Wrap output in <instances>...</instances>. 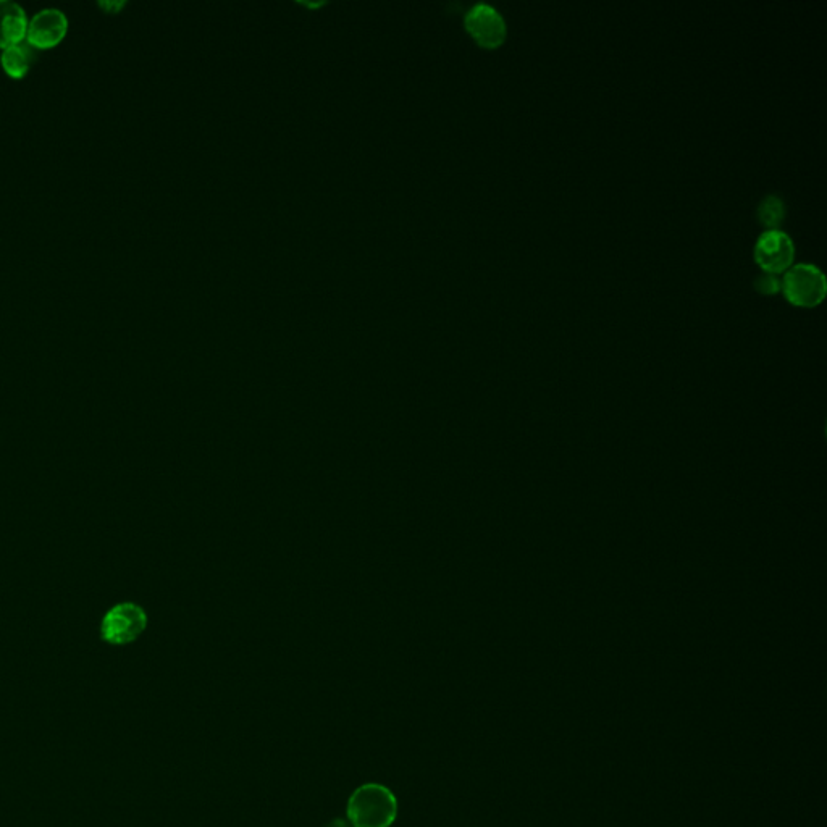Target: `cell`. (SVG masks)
Masks as SVG:
<instances>
[{"mask_svg": "<svg viewBox=\"0 0 827 827\" xmlns=\"http://www.w3.org/2000/svg\"><path fill=\"white\" fill-rule=\"evenodd\" d=\"M398 816V802L390 789L366 784L351 795L348 818L354 827H390Z\"/></svg>", "mask_w": 827, "mask_h": 827, "instance_id": "obj_1", "label": "cell"}, {"mask_svg": "<svg viewBox=\"0 0 827 827\" xmlns=\"http://www.w3.org/2000/svg\"><path fill=\"white\" fill-rule=\"evenodd\" d=\"M781 288L787 301L795 306H818L826 296V277L818 265H790L781 278Z\"/></svg>", "mask_w": 827, "mask_h": 827, "instance_id": "obj_2", "label": "cell"}, {"mask_svg": "<svg viewBox=\"0 0 827 827\" xmlns=\"http://www.w3.org/2000/svg\"><path fill=\"white\" fill-rule=\"evenodd\" d=\"M147 614L135 603H120L109 609L101 622V639L115 647H125L144 634Z\"/></svg>", "mask_w": 827, "mask_h": 827, "instance_id": "obj_3", "label": "cell"}, {"mask_svg": "<svg viewBox=\"0 0 827 827\" xmlns=\"http://www.w3.org/2000/svg\"><path fill=\"white\" fill-rule=\"evenodd\" d=\"M795 257L794 240L789 233L779 230H766L761 233L755 244V259L760 264L763 272L776 273L786 272Z\"/></svg>", "mask_w": 827, "mask_h": 827, "instance_id": "obj_4", "label": "cell"}, {"mask_svg": "<svg viewBox=\"0 0 827 827\" xmlns=\"http://www.w3.org/2000/svg\"><path fill=\"white\" fill-rule=\"evenodd\" d=\"M466 28L472 38L483 47H498L503 44L508 34V26L495 7L477 4L466 15Z\"/></svg>", "mask_w": 827, "mask_h": 827, "instance_id": "obj_5", "label": "cell"}, {"mask_svg": "<svg viewBox=\"0 0 827 827\" xmlns=\"http://www.w3.org/2000/svg\"><path fill=\"white\" fill-rule=\"evenodd\" d=\"M67 13L57 7H46L34 13L28 21L26 39L36 49L54 47L67 36Z\"/></svg>", "mask_w": 827, "mask_h": 827, "instance_id": "obj_6", "label": "cell"}, {"mask_svg": "<svg viewBox=\"0 0 827 827\" xmlns=\"http://www.w3.org/2000/svg\"><path fill=\"white\" fill-rule=\"evenodd\" d=\"M28 15L15 0H0V47L23 41L28 30Z\"/></svg>", "mask_w": 827, "mask_h": 827, "instance_id": "obj_7", "label": "cell"}, {"mask_svg": "<svg viewBox=\"0 0 827 827\" xmlns=\"http://www.w3.org/2000/svg\"><path fill=\"white\" fill-rule=\"evenodd\" d=\"M36 59H38V49L31 46L26 38L23 41L4 47L2 54H0L2 68L12 78H23V76L28 75Z\"/></svg>", "mask_w": 827, "mask_h": 827, "instance_id": "obj_8", "label": "cell"}, {"mask_svg": "<svg viewBox=\"0 0 827 827\" xmlns=\"http://www.w3.org/2000/svg\"><path fill=\"white\" fill-rule=\"evenodd\" d=\"M786 217V204L776 194H769L758 207V219L769 230H776Z\"/></svg>", "mask_w": 827, "mask_h": 827, "instance_id": "obj_9", "label": "cell"}, {"mask_svg": "<svg viewBox=\"0 0 827 827\" xmlns=\"http://www.w3.org/2000/svg\"><path fill=\"white\" fill-rule=\"evenodd\" d=\"M755 286L761 293L773 294L781 290V278L776 273L763 272L756 277Z\"/></svg>", "mask_w": 827, "mask_h": 827, "instance_id": "obj_10", "label": "cell"}]
</instances>
